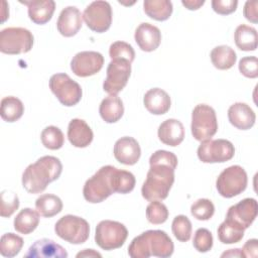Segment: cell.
Returning <instances> with one entry per match:
<instances>
[{"label":"cell","mask_w":258,"mask_h":258,"mask_svg":"<svg viewBox=\"0 0 258 258\" xmlns=\"http://www.w3.org/2000/svg\"><path fill=\"white\" fill-rule=\"evenodd\" d=\"M150 168L143 182L141 194L146 201H162L167 198L174 182L177 157L166 150H157L149 158Z\"/></svg>","instance_id":"cell-1"},{"label":"cell","mask_w":258,"mask_h":258,"mask_svg":"<svg viewBox=\"0 0 258 258\" xmlns=\"http://www.w3.org/2000/svg\"><path fill=\"white\" fill-rule=\"evenodd\" d=\"M61 171L62 164L57 157L42 156L25 168L22 173V185L29 194H40L48 183L60 176Z\"/></svg>","instance_id":"cell-2"},{"label":"cell","mask_w":258,"mask_h":258,"mask_svg":"<svg viewBox=\"0 0 258 258\" xmlns=\"http://www.w3.org/2000/svg\"><path fill=\"white\" fill-rule=\"evenodd\" d=\"M173 250V242L164 231L148 230L132 240L128 247V254L132 258L150 256L167 258L172 255Z\"/></svg>","instance_id":"cell-3"},{"label":"cell","mask_w":258,"mask_h":258,"mask_svg":"<svg viewBox=\"0 0 258 258\" xmlns=\"http://www.w3.org/2000/svg\"><path fill=\"white\" fill-rule=\"evenodd\" d=\"M116 167L112 165L102 166L84 185L83 195L87 202L97 204L105 201L112 194L117 192Z\"/></svg>","instance_id":"cell-4"},{"label":"cell","mask_w":258,"mask_h":258,"mask_svg":"<svg viewBox=\"0 0 258 258\" xmlns=\"http://www.w3.org/2000/svg\"><path fill=\"white\" fill-rule=\"evenodd\" d=\"M191 134L198 141L211 139L218 131L215 110L206 104L197 105L191 112Z\"/></svg>","instance_id":"cell-5"},{"label":"cell","mask_w":258,"mask_h":258,"mask_svg":"<svg viewBox=\"0 0 258 258\" xmlns=\"http://www.w3.org/2000/svg\"><path fill=\"white\" fill-rule=\"evenodd\" d=\"M54 232L62 240L71 244L79 245L89 239L90 225L81 217L66 215L55 223Z\"/></svg>","instance_id":"cell-6"},{"label":"cell","mask_w":258,"mask_h":258,"mask_svg":"<svg viewBox=\"0 0 258 258\" xmlns=\"http://www.w3.org/2000/svg\"><path fill=\"white\" fill-rule=\"evenodd\" d=\"M128 237L127 228L120 222L104 220L96 227L95 242L103 250L118 249L125 243Z\"/></svg>","instance_id":"cell-7"},{"label":"cell","mask_w":258,"mask_h":258,"mask_svg":"<svg viewBox=\"0 0 258 258\" xmlns=\"http://www.w3.org/2000/svg\"><path fill=\"white\" fill-rule=\"evenodd\" d=\"M32 33L23 27H7L0 32V51L6 54L28 52L33 46Z\"/></svg>","instance_id":"cell-8"},{"label":"cell","mask_w":258,"mask_h":258,"mask_svg":"<svg viewBox=\"0 0 258 258\" xmlns=\"http://www.w3.org/2000/svg\"><path fill=\"white\" fill-rule=\"evenodd\" d=\"M248 183L245 169L240 165H232L225 168L216 180L218 192L227 199L242 194Z\"/></svg>","instance_id":"cell-9"},{"label":"cell","mask_w":258,"mask_h":258,"mask_svg":"<svg viewBox=\"0 0 258 258\" xmlns=\"http://www.w3.org/2000/svg\"><path fill=\"white\" fill-rule=\"evenodd\" d=\"M49 89L60 104L67 107L77 105L83 95L81 86L63 73L54 74L49 79Z\"/></svg>","instance_id":"cell-10"},{"label":"cell","mask_w":258,"mask_h":258,"mask_svg":"<svg viewBox=\"0 0 258 258\" xmlns=\"http://www.w3.org/2000/svg\"><path fill=\"white\" fill-rule=\"evenodd\" d=\"M197 153L199 159L204 163L226 162L233 158L235 148L229 140L208 139L202 141Z\"/></svg>","instance_id":"cell-11"},{"label":"cell","mask_w":258,"mask_h":258,"mask_svg":"<svg viewBox=\"0 0 258 258\" xmlns=\"http://www.w3.org/2000/svg\"><path fill=\"white\" fill-rule=\"evenodd\" d=\"M87 26L98 33L107 31L112 23V8L107 1H94L88 5L83 13Z\"/></svg>","instance_id":"cell-12"},{"label":"cell","mask_w":258,"mask_h":258,"mask_svg":"<svg viewBox=\"0 0 258 258\" xmlns=\"http://www.w3.org/2000/svg\"><path fill=\"white\" fill-rule=\"evenodd\" d=\"M106 73L103 89L110 95H117L128 83L131 75V63L125 59H112L107 67Z\"/></svg>","instance_id":"cell-13"},{"label":"cell","mask_w":258,"mask_h":258,"mask_svg":"<svg viewBox=\"0 0 258 258\" xmlns=\"http://www.w3.org/2000/svg\"><path fill=\"white\" fill-rule=\"evenodd\" d=\"M104 64V56L98 51L78 52L71 61V70L81 78L91 77L101 71Z\"/></svg>","instance_id":"cell-14"},{"label":"cell","mask_w":258,"mask_h":258,"mask_svg":"<svg viewBox=\"0 0 258 258\" xmlns=\"http://www.w3.org/2000/svg\"><path fill=\"white\" fill-rule=\"evenodd\" d=\"M257 213L258 207L256 200L247 198L229 208L226 215V220L246 230L255 221Z\"/></svg>","instance_id":"cell-15"},{"label":"cell","mask_w":258,"mask_h":258,"mask_svg":"<svg viewBox=\"0 0 258 258\" xmlns=\"http://www.w3.org/2000/svg\"><path fill=\"white\" fill-rule=\"evenodd\" d=\"M113 153L116 160L120 163L125 165H133L139 160L141 149L135 138L124 136L115 142Z\"/></svg>","instance_id":"cell-16"},{"label":"cell","mask_w":258,"mask_h":258,"mask_svg":"<svg viewBox=\"0 0 258 258\" xmlns=\"http://www.w3.org/2000/svg\"><path fill=\"white\" fill-rule=\"evenodd\" d=\"M82 18L83 15L77 7L68 6L63 8L56 22L58 32L64 37L76 35L82 27Z\"/></svg>","instance_id":"cell-17"},{"label":"cell","mask_w":258,"mask_h":258,"mask_svg":"<svg viewBox=\"0 0 258 258\" xmlns=\"http://www.w3.org/2000/svg\"><path fill=\"white\" fill-rule=\"evenodd\" d=\"M134 38L141 50L150 52L159 46L161 42V32L155 25L143 22L136 28Z\"/></svg>","instance_id":"cell-18"},{"label":"cell","mask_w":258,"mask_h":258,"mask_svg":"<svg viewBox=\"0 0 258 258\" xmlns=\"http://www.w3.org/2000/svg\"><path fill=\"white\" fill-rule=\"evenodd\" d=\"M24 256L31 258H67L68 252L54 241L43 238L35 241Z\"/></svg>","instance_id":"cell-19"},{"label":"cell","mask_w":258,"mask_h":258,"mask_svg":"<svg viewBox=\"0 0 258 258\" xmlns=\"http://www.w3.org/2000/svg\"><path fill=\"white\" fill-rule=\"evenodd\" d=\"M230 123L240 130H248L255 124L256 115L252 108L246 103L238 102L228 109Z\"/></svg>","instance_id":"cell-20"},{"label":"cell","mask_w":258,"mask_h":258,"mask_svg":"<svg viewBox=\"0 0 258 258\" xmlns=\"http://www.w3.org/2000/svg\"><path fill=\"white\" fill-rule=\"evenodd\" d=\"M94 134L91 127L83 119H72L68 126V139L78 148H85L93 141Z\"/></svg>","instance_id":"cell-21"},{"label":"cell","mask_w":258,"mask_h":258,"mask_svg":"<svg viewBox=\"0 0 258 258\" xmlns=\"http://www.w3.org/2000/svg\"><path fill=\"white\" fill-rule=\"evenodd\" d=\"M159 140L168 146L179 145L184 138V127L182 123L176 119H167L158 127Z\"/></svg>","instance_id":"cell-22"},{"label":"cell","mask_w":258,"mask_h":258,"mask_svg":"<svg viewBox=\"0 0 258 258\" xmlns=\"http://www.w3.org/2000/svg\"><path fill=\"white\" fill-rule=\"evenodd\" d=\"M28 8V16L35 24H45L48 22L55 10V2L52 0H32L20 1Z\"/></svg>","instance_id":"cell-23"},{"label":"cell","mask_w":258,"mask_h":258,"mask_svg":"<svg viewBox=\"0 0 258 258\" xmlns=\"http://www.w3.org/2000/svg\"><path fill=\"white\" fill-rule=\"evenodd\" d=\"M143 103L146 110L153 115L165 114L171 105L169 95L160 88L148 90L144 95Z\"/></svg>","instance_id":"cell-24"},{"label":"cell","mask_w":258,"mask_h":258,"mask_svg":"<svg viewBox=\"0 0 258 258\" xmlns=\"http://www.w3.org/2000/svg\"><path fill=\"white\" fill-rule=\"evenodd\" d=\"M99 113L106 123H115L121 119L124 114L122 100L117 95H109L102 100Z\"/></svg>","instance_id":"cell-25"},{"label":"cell","mask_w":258,"mask_h":258,"mask_svg":"<svg viewBox=\"0 0 258 258\" xmlns=\"http://www.w3.org/2000/svg\"><path fill=\"white\" fill-rule=\"evenodd\" d=\"M39 224V214L30 208H24L14 218V229L24 235H28L33 232Z\"/></svg>","instance_id":"cell-26"},{"label":"cell","mask_w":258,"mask_h":258,"mask_svg":"<svg viewBox=\"0 0 258 258\" xmlns=\"http://www.w3.org/2000/svg\"><path fill=\"white\" fill-rule=\"evenodd\" d=\"M234 39L237 47L241 50L253 51L257 48L258 36L254 27L240 24L235 30Z\"/></svg>","instance_id":"cell-27"},{"label":"cell","mask_w":258,"mask_h":258,"mask_svg":"<svg viewBox=\"0 0 258 258\" xmlns=\"http://www.w3.org/2000/svg\"><path fill=\"white\" fill-rule=\"evenodd\" d=\"M211 60L214 67L218 70H229L237 60V54L235 50L229 45H219L212 49Z\"/></svg>","instance_id":"cell-28"},{"label":"cell","mask_w":258,"mask_h":258,"mask_svg":"<svg viewBox=\"0 0 258 258\" xmlns=\"http://www.w3.org/2000/svg\"><path fill=\"white\" fill-rule=\"evenodd\" d=\"M144 12L150 18L157 21L167 20L172 13V3L169 0H145Z\"/></svg>","instance_id":"cell-29"},{"label":"cell","mask_w":258,"mask_h":258,"mask_svg":"<svg viewBox=\"0 0 258 258\" xmlns=\"http://www.w3.org/2000/svg\"><path fill=\"white\" fill-rule=\"evenodd\" d=\"M35 208L41 217L51 218L61 212L62 202L55 195L44 194L36 199Z\"/></svg>","instance_id":"cell-30"},{"label":"cell","mask_w":258,"mask_h":258,"mask_svg":"<svg viewBox=\"0 0 258 258\" xmlns=\"http://www.w3.org/2000/svg\"><path fill=\"white\" fill-rule=\"evenodd\" d=\"M24 113V106L22 102L13 96L5 97L1 100L0 115L6 122H15L22 117Z\"/></svg>","instance_id":"cell-31"},{"label":"cell","mask_w":258,"mask_h":258,"mask_svg":"<svg viewBox=\"0 0 258 258\" xmlns=\"http://www.w3.org/2000/svg\"><path fill=\"white\" fill-rule=\"evenodd\" d=\"M244 229L225 219L218 228V238L223 244L238 243L244 237Z\"/></svg>","instance_id":"cell-32"},{"label":"cell","mask_w":258,"mask_h":258,"mask_svg":"<svg viewBox=\"0 0 258 258\" xmlns=\"http://www.w3.org/2000/svg\"><path fill=\"white\" fill-rule=\"evenodd\" d=\"M23 247V239L14 233H5L0 239V253L2 256L11 258L16 256Z\"/></svg>","instance_id":"cell-33"},{"label":"cell","mask_w":258,"mask_h":258,"mask_svg":"<svg viewBox=\"0 0 258 258\" xmlns=\"http://www.w3.org/2000/svg\"><path fill=\"white\" fill-rule=\"evenodd\" d=\"M41 143L44 147L50 150H56L62 147L64 143V136L62 131L56 126L45 127L40 135Z\"/></svg>","instance_id":"cell-34"},{"label":"cell","mask_w":258,"mask_h":258,"mask_svg":"<svg viewBox=\"0 0 258 258\" xmlns=\"http://www.w3.org/2000/svg\"><path fill=\"white\" fill-rule=\"evenodd\" d=\"M171 230L179 242H187L191 236V223L186 216L178 215L172 221Z\"/></svg>","instance_id":"cell-35"},{"label":"cell","mask_w":258,"mask_h":258,"mask_svg":"<svg viewBox=\"0 0 258 258\" xmlns=\"http://www.w3.org/2000/svg\"><path fill=\"white\" fill-rule=\"evenodd\" d=\"M146 218L151 224H162L168 218V210L160 201H151L146 208Z\"/></svg>","instance_id":"cell-36"},{"label":"cell","mask_w":258,"mask_h":258,"mask_svg":"<svg viewBox=\"0 0 258 258\" xmlns=\"http://www.w3.org/2000/svg\"><path fill=\"white\" fill-rule=\"evenodd\" d=\"M215 213V206L209 199H199L190 206V214L200 221L210 220Z\"/></svg>","instance_id":"cell-37"},{"label":"cell","mask_w":258,"mask_h":258,"mask_svg":"<svg viewBox=\"0 0 258 258\" xmlns=\"http://www.w3.org/2000/svg\"><path fill=\"white\" fill-rule=\"evenodd\" d=\"M109 55L111 59H125L131 63L135 58V51L129 43L115 41L110 45Z\"/></svg>","instance_id":"cell-38"},{"label":"cell","mask_w":258,"mask_h":258,"mask_svg":"<svg viewBox=\"0 0 258 258\" xmlns=\"http://www.w3.org/2000/svg\"><path fill=\"white\" fill-rule=\"evenodd\" d=\"M1 197V210L0 215L3 218H9L19 207L18 196L11 190H2Z\"/></svg>","instance_id":"cell-39"},{"label":"cell","mask_w":258,"mask_h":258,"mask_svg":"<svg viewBox=\"0 0 258 258\" xmlns=\"http://www.w3.org/2000/svg\"><path fill=\"white\" fill-rule=\"evenodd\" d=\"M192 245L197 251L201 253H206L210 251L213 247V235L206 228H200L196 231Z\"/></svg>","instance_id":"cell-40"},{"label":"cell","mask_w":258,"mask_h":258,"mask_svg":"<svg viewBox=\"0 0 258 258\" xmlns=\"http://www.w3.org/2000/svg\"><path fill=\"white\" fill-rule=\"evenodd\" d=\"M240 73L250 79H255L258 77V59L256 56H245L239 61Z\"/></svg>","instance_id":"cell-41"},{"label":"cell","mask_w":258,"mask_h":258,"mask_svg":"<svg viewBox=\"0 0 258 258\" xmlns=\"http://www.w3.org/2000/svg\"><path fill=\"white\" fill-rule=\"evenodd\" d=\"M238 6L237 0H213L212 8L213 10L221 15H228L233 13Z\"/></svg>","instance_id":"cell-42"},{"label":"cell","mask_w":258,"mask_h":258,"mask_svg":"<svg viewBox=\"0 0 258 258\" xmlns=\"http://www.w3.org/2000/svg\"><path fill=\"white\" fill-rule=\"evenodd\" d=\"M258 7V2L257 1H247L244 5V16L245 18L252 22V23H257L258 21V12L257 8Z\"/></svg>","instance_id":"cell-43"},{"label":"cell","mask_w":258,"mask_h":258,"mask_svg":"<svg viewBox=\"0 0 258 258\" xmlns=\"http://www.w3.org/2000/svg\"><path fill=\"white\" fill-rule=\"evenodd\" d=\"M241 251V256L246 258H255L258 255V240L257 239H250L248 240Z\"/></svg>","instance_id":"cell-44"},{"label":"cell","mask_w":258,"mask_h":258,"mask_svg":"<svg viewBox=\"0 0 258 258\" xmlns=\"http://www.w3.org/2000/svg\"><path fill=\"white\" fill-rule=\"evenodd\" d=\"M205 3L204 0H182L181 4L188 10H198Z\"/></svg>","instance_id":"cell-45"},{"label":"cell","mask_w":258,"mask_h":258,"mask_svg":"<svg viewBox=\"0 0 258 258\" xmlns=\"http://www.w3.org/2000/svg\"><path fill=\"white\" fill-rule=\"evenodd\" d=\"M91 257V256H98L101 257L102 255L98 252H95L93 249H85L83 252H80L77 254V257Z\"/></svg>","instance_id":"cell-46"},{"label":"cell","mask_w":258,"mask_h":258,"mask_svg":"<svg viewBox=\"0 0 258 258\" xmlns=\"http://www.w3.org/2000/svg\"><path fill=\"white\" fill-rule=\"evenodd\" d=\"M229 255H234V256H240V257H242L241 256V251H240V249H230V251L229 252H225V253H223L222 254V257L223 256H229Z\"/></svg>","instance_id":"cell-47"}]
</instances>
